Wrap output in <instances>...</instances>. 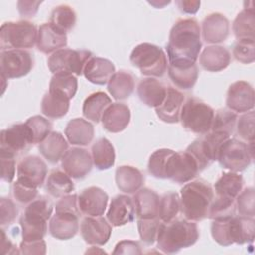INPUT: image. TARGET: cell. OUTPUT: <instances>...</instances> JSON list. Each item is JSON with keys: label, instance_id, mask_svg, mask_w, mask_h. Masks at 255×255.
Masks as SVG:
<instances>
[{"label": "cell", "instance_id": "c3c4849f", "mask_svg": "<svg viewBox=\"0 0 255 255\" xmlns=\"http://www.w3.org/2000/svg\"><path fill=\"white\" fill-rule=\"evenodd\" d=\"M232 55L238 62L242 64H250L255 60V41L244 39L237 40L233 45Z\"/></svg>", "mask_w": 255, "mask_h": 255}, {"label": "cell", "instance_id": "4fadbf2b", "mask_svg": "<svg viewBox=\"0 0 255 255\" xmlns=\"http://www.w3.org/2000/svg\"><path fill=\"white\" fill-rule=\"evenodd\" d=\"M31 144H33L32 136L26 124H16L1 130L0 152L16 156L28 149Z\"/></svg>", "mask_w": 255, "mask_h": 255}, {"label": "cell", "instance_id": "d4e9b609", "mask_svg": "<svg viewBox=\"0 0 255 255\" xmlns=\"http://www.w3.org/2000/svg\"><path fill=\"white\" fill-rule=\"evenodd\" d=\"M230 61V52L219 45L206 47L199 56V64L207 72H220L228 67Z\"/></svg>", "mask_w": 255, "mask_h": 255}, {"label": "cell", "instance_id": "d6986e66", "mask_svg": "<svg viewBox=\"0 0 255 255\" xmlns=\"http://www.w3.org/2000/svg\"><path fill=\"white\" fill-rule=\"evenodd\" d=\"M135 207L133 199L127 194H118L112 198L107 219L113 226H123L134 219Z\"/></svg>", "mask_w": 255, "mask_h": 255}, {"label": "cell", "instance_id": "ac0fdd59", "mask_svg": "<svg viewBox=\"0 0 255 255\" xmlns=\"http://www.w3.org/2000/svg\"><path fill=\"white\" fill-rule=\"evenodd\" d=\"M108 200L107 192L98 186L85 188L78 196L80 211L87 216H102L106 210Z\"/></svg>", "mask_w": 255, "mask_h": 255}, {"label": "cell", "instance_id": "836d02e7", "mask_svg": "<svg viewBox=\"0 0 255 255\" xmlns=\"http://www.w3.org/2000/svg\"><path fill=\"white\" fill-rule=\"evenodd\" d=\"M112 104L111 98L104 92H95L89 95L83 104V115L86 119L99 123L106 109Z\"/></svg>", "mask_w": 255, "mask_h": 255}, {"label": "cell", "instance_id": "3957f363", "mask_svg": "<svg viewBox=\"0 0 255 255\" xmlns=\"http://www.w3.org/2000/svg\"><path fill=\"white\" fill-rule=\"evenodd\" d=\"M199 237L196 223L188 219H173L161 222L156 237L157 248L163 253H176L182 248L193 245Z\"/></svg>", "mask_w": 255, "mask_h": 255}, {"label": "cell", "instance_id": "b9f144b4", "mask_svg": "<svg viewBox=\"0 0 255 255\" xmlns=\"http://www.w3.org/2000/svg\"><path fill=\"white\" fill-rule=\"evenodd\" d=\"M235 213V199L221 195H215V197H213L210 203L207 217L212 220L227 219L233 217Z\"/></svg>", "mask_w": 255, "mask_h": 255}, {"label": "cell", "instance_id": "8fae6325", "mask_svg": "<svg viewBox=\"0 0 255 255\" xmlns=\"http://www.w3.org/2000/svg\"><path fill=\"white\" fill-rule=\"evenodd\" d=\"M228 138L229 136L226 134L209 131L192 141L185 150L195 158L200 171H202L217 160L220 146Z\"/></svg>", "mask_w": 255, "mask_h": 255}, {"label": "cell", "instance_id": "e575fe53", "mask_svg": "<svg viewBox=\"0 0 255 255\" xmlns=\"http://www.w3.org/2000/svg\"><path fill=\"white\" fill-rule=\"evenodd\" d=\"M93 164L99 170H106L115 163V148L111 141L106 137H101L93 143L91 148Z\"/></svg>", "mask_w": 255, "mask_h": 255}, {"label": "cell", "instance_id": "f6af8a7d", "mask_svg": "<svg viewBox=\"0 0 255 255\" xmlns=\"http://www.w3.org/2000/svg\"><path fill=\"white\" fill-rule=\"evenodd\" d=\"M236 122L237 115L235 112L229 109H219L216 114H214L210 131L220 132L230 136L234 131Z\"/></svg>", "mask_w": 255, "mask_h": 255}, {"label": "cell", "instance_id": "11a10c76", "mask_svg": "<svg viewBox=\"0 0 255 255\" xmlns=\"http://www.w3.org/2000/svg\"><path fill=\"white\" fill-rule=\"evenodd\" d=\"M0 159H1L2 180L6 182H12L15 177V170H16L15 156L8 153L0 152Z\"/></svg>", "mask_w": 255, "mask_h": 255}, {"label": "cell", "instance_id": "db71d44e", "mask_svg": "<svg viewBox=\"0 0 255 255\" xmlns=\"http://www.w3.org/2000/svg\"><path fill=\"white\" fill-rule=\"evenodd\" d=\"M55 209L58 213H72L80 216L81 211L78 204V195L67 194L61 197V199L56 203Z\"/></svg>", "mask_w": 255, "mask_h": 255}, {"label": "cell", "instance_id": "2e32d148", "mask_svg": "<svg viewBox=\"0 0 255 255\" xmlns=\"http://www.w3.org/2000/svg\"><path fill=\"white\" fill-rule=\"evenodd\" d=\"M80 231L88 244L104 245L110 239L112 226L103 216H86L81 222Z\"/></svg>", "mask_w": 255, "mask_h": 255}, {"label": "cell", "instance_id": "6f0895ef", "mask_svg": "<svg viewBox=\"0 0 255 255\" xmlns=\"http://www.w3.org/2000/svg\"><path fill=\"white\" fill-rule=\"evenodd\" d=\"M20 253L22 254H45L46 253V242L43 239L34 241H24L20 243Z\"/></svg>", "mask_w": 255, "mask_h": 255}, {"label": "cell", "instance_id": "e0dca14e", "mask_svg": "<svg viewBox=\"0 0 255 255\" xmlns=\"http://www.w3.org/2000/svg\"><path fill=\"white\" fill-rule=\"evenodd\" d=\"M226 106L237 113H246L254 108V90L245 81L232 83L227 91Z\"/></svg>", "mask_w": 255, "mask_h": 255}, {"label": "cell", "instance_id": "9f6ffc18", "mask_svg": "<svg viewBox=\"0 0 255 255\" xmlns=\"http://www.w3.org/2000/svg\"><path fill=\"white\" fill-rule=\"evenodd\" d=\"M42 3V1L20 0L17 2V9L22 18H33L37 14Z\"/></svg>", "mask_w": 255, "mask_h": 255}, {"label": "cell", "instance_id": "7dc6e473", "mask_svg": "<svg viewBox=\"0 0 255 255\" xmlns=\"http://www.w3.org/2000/svg\"><path fill=\"white\" fill-rule=\"evenodd\" d=\"M159 217L138 218L137 228L140 239L147 245H151L156 241L158 230L161 224Z\"/></svg>", "mask_w": 255, "mask_h": 255}, {"label": "cell", "instance_id": "6da1fadb", "mask_svg": "<svg viewBox=\"0 0 255 255\" xmlns=\"http://www.w3.org/2000/svg\"><path fill=\"white\" fill-rule=\"evenodd\" d=\"M202 47L200 27L194 18L180 19L172 26L166 44L169 65L189 67L195 64Z\"/></svg>", "mask_w": 255, "mask_h": 255}, {"label": "cell", "instance_id": "bcb514c9", "mask_svg": "<svg viewBox=\"0 0 255 255\" xmlns=\"http://www.w3.org/2000/svg\"><path fill=\"white\" fill-rule=\"evenodd\" d=\"M25 124L30 129L33 144L42 142L49 135L53 128L52 123L42 116H33Z\"/></svg>", "mask_w": 255, "mask_h": 255}, {"label": "cell", "instance_id": "ffe728a7", "mask_svg": "<svg viewBox=\"0 0 255 255\" xmlns=\"http://www.w3.org/2000/svg\"><path fill=\"white\" fill-rule=\"evenodd\" d=\"M229 35V21L221 13H211L202 22V37L208 44L224 42Z\"/></svg>", "mask_w": 255, "mask_h": 255}, {"label": "cell", "instance_id": "f546056e", "mask_svg": "<svg viewBox=\"0 0 255 255\" xmlns=\"http://www.w3.org/2000/svg\"><path fill=\"white\" fill-rule=\"evenodd\" d=\"M116 184L118 188L128 194L135 193L144 183L142 172L131 165H122L116 169Z\"/></svg>", "mask_w": 255, "mask_h": 255}, {"label": "cell", "instance_id": "7a4b0ae2", "mask_svg": "<svg viewBox=\"0 0 255 255\" xmlns=\"http://www.w3.org/2000/svg\"><path fill=\"white\" fill-rule=\"evenodd\" d=\"M147 168L153 177L170 179L176 183H186L200 172L195 158L189 152H175L167 148L155 150L149 156Z\"/></svg>", "mask_w": 255, "mask_h": 255}, {"label": "cell", "instance_id": "5b68a950", "mask_svg": "<svg viewBox=\"0 0 255 255\" xmlns=\"http://www.w3.org/2000/svg\"><path fill=\"white\" fill-rule=\"evenodd\" d=\"M213 197V189L206 180L190 181L180 189V210L186 219L200 221L207 217Z\"/></svg>", "mask_w": 255, "mask_h": 255}, {"label": "cell", "instance_id": "52a82bcc", "mask_svg": "<svg viewBox=\"0 0 255 255\" xmlns=\"http://www.w3.org/2000/svg\"><path fill=\"white\" fill-rule=\"evenodd\" d=\"M214 114L209 105L191 97L183 103L179 121L185 129L196 134H205L211 129Z\"/></svg>", "mask_w": 255, "mask_h": 255}, {"label": "cell", "instance_id": "681fc988", "mask_svg": "<svg viewBox=\"0 0 255 255\" xmlns=\"http://www.w3.org/2000/svg\"><path fill=\"white\" fill-rule=\"evenodd\" d=\"M255 191L253 187H247L243 191L241 190L235 199L236 209L239 215L254 217L255 207H254Z\"/></svg>", "mask_w": 255, "mask_h": 255}, {"label": "cell", "instance_id": "f907efd6", "mask_svg": "<svg viewBox=\"0 0 255 255\" xmlns=\"http://www.w3.org/2000/svg\"><path fill=\"white\" fill-rule=\"evenodd\" d=\"M254 111H248L237 119L236 129L240 138L247 142L254 141Z\"/></svg>", "mask_w": 255, "mask_h": 255}, {"label": "cell", "instance_id": "60d3db41", "mask_svg": "<svg viewBox=\"0 0 255 255\" xmlns=\"http://www.w3.org/2000/svg\"><path fill=\"white\" fill-rule=\"evenodd\" d=\"M168 76L171 82L179 89L190 90L195 85L198 78V68L196 64L189 67H174L168 65Z\"/></svg>", "mask_w": 255, "mask_h": 255}, {"label": "cell", "instance_id": "9a60e30c", "mask_svg": "<svg viewBox=\"0 0 255 255\" xmlns=\"http://www.w3.org/2000/svg\"><path fill=\"white\" fill-rule=\"evenodd\" d=\"M47 173V164L37 155L24 157L17 166V180L36 188L43 185Z\"/></svg>", "mask_w": 255, "mask_h": 255}, {"label": "cell", "instance_id": "1f68e13d", "mask_svg": "<svg viewBox=\"0 0 255 255\" xmlns=\"http://www.w3.org/2000/svg\"><path fill=\"white\" fill-rule=\"evenodd\" d=\"M47 219L44 217L24 211L20 217L22 228V238L24 241H34L43 239L47 233Z\"/></svg>", "mask_w": 255, "mask_h": 255}, {"label": "cell", "instance_id": "f5cc1de1", "mask_svg": "<svg viewBox=\"0 0 255 255\" xmlns=\"http://www.w3.org/2000/svg\"><path fill=\"white\" fill-rule=\"evenodd\" d=\"M18 215V208L15 203L7 197L0 198V223L1 226L11 224Z\"/></svg>", "mask_w": 255, "mask_h": 255}, {"label": "cell", "instance_id": "cb8c5ba5", "mask_svg": "<svg viewBox=\"0 0 255 255\" xmlns=\"http://www.w3.org/2000/svg\"><path fill=\"white\" fill-rule=\"evenodd\" d=\"M67 44V34L60 33L50 23H44L39 27L36 46L40 52L53 54L60 49H64Z\"/></svg>", "mask_w": 255, "mask_h": 255}, {"label": "cell", "instance_id": "680465c9", "mask_svg": "<svg viewBox=\"0 0 255 255\" xmlns=\"http://www.w3.org/2000/svg\"><path fill=\"white\" fill-rule=\"evenodd\" d=\"M142 250L137 241L122 240L117 243L113 254H141Z\"/></svg>", "mask_w": 255, "mask_h": 255}, {"label": "cell", "instance_id": "816d5d0a", "mask_svg": "<svg viewBox=\"0 0 255 255\" xmlns=\"http://www.w3.org/2000/svg\"><path fill=\"white\" fill-rule=\"evenodd\" d=\"M13 196L21 204H27L33 201L38 195V188L24 184L18 180L13 183L12 186Z\"/></svg>", "mask_w": 255, "mask_h": 255}, {"label": "cell", "instance_id": "6125c7cd", "mask_svg": "<svg viewBox=\"0 0 255 255\" xmlns=\"http://www.w3.org/2000/svg\"><path fill=\"white\" fill-rule=\"evenodd\" d=\"M148 3L151 4L152 6H154L155 8H162L163 6L169 4L170 1H163V2H158V1H151V2H150V1H149Z\"/></svg>", "mask_w": 255, "mask_h": 255}, {"label": "cell", "instance_id": "8992f818", "mask_svg": "<svg viewBox=\"0 0 255 255\" xmlns=\"http://www.w3.org/2000/svg\"><path fill=\"white\" fill-rule=\"evenodd\" d=\"M38 37L37 26L29 21L5 22L0 28V49L25 50L32 48Z\"/></svg>", "mask_w": 255, "mask_h": 255}, {"label": "cell", "instance_id": "7402d4cb", "mask_svg": "<svg viewBox=\"0 0 255 255\" xmlns=\"http://www.w3.org/2000/svg\"><path fill=\"white\" fill-rule=\"evenodd\" d=\"M79 217L72 213L55 212L49 222L50 234L59 240L73 238L79 231Z\"/></svg>", "mask_w": 255, "mask_h": 255}, {"label": "cell", "instance_id": "74e56055", "mask_svg": "<svg viewBox=\"0 0 255 255\" xmlns=\"http://www.w3.org/2000/svg\"><path fill=\"white\" fill-rule=\"evenodd\" d=\"M71 178L65 171L53 169L46 180V190L53 197H63L70 194L74 190V182Z\"/></svg>", "mask_w": 255, "mask_h": 255}, {"label": "cell", "instance_id": "d6a6232c", "mask_svg": "<svg viewBox=\"0 0 255 255\" xmlns=\"http://www.w3.org/2000/svg\"><path fill=\"white\" fill-rule=\"evenodd\" d=\"M135 81L131 73L127 71L116 72L108 82V91L116 100H126L134 91Z\"/></svg>", "mask_w": 255, "mask_h": 255}, {"label": "cell", "instance_id": "d590c367", "mask_svg": "<svg viewBox=\"0 0 255 255\" xmlns=\"http://www.w3.org/2000/svg\"><path fill=\"white\" fill-rule=\"evenodd\" d=\"M70 108V100L66 97L49 91L42 99L41 111L50 119H60L64 117Z\"/></svg>", "mask_w": 255, "mask_h": 255}, {"label": "cell", "instance_id": "603a6c76", "mask_svg": "<svg viewBox=\"0 0 255 255\" xmlns=\"http://www.w3.org/2000/svg\"><path fill=\"white\" fill-rule=\"evenodd\" d=\"M183 103L184 95L172 87H167L166 96L162 104L155 108L156 115L164 123L175 124L179 122Z\"/></svg>", "mask_w": 255, "mask_h": 255}, {"label": "cell", "instance_id": "30bf717a", "mask_svg": "<svg viewBox=\"0 0 255 255\" xmlns=\"http://www.w3.org/2000/svg\"><path fill=\"white\" fill-rule=\"evenodd\" d=\"M93 57L88 50L60 49L54 52L47 61L49 70L54 74H70L81 76L87 62Z\"/></svg>", "mask_w": 255, "mask_h": 255}, {"label": "cell", "instance_id": "4316f807", "mask_svg": "<svg viewBox=\"0 0 255 255\" xmlns=\"http://www.w3.org/2000/svg\"><path fill=\"white\" fill-rule=\"evenodd\" d=\"M166 91L167 88L152 77L142 79L137 86L139 100L150 108H157L162 104L166 96Z\"/></svg>", "mask_w": 255, "mask_h": 255}, {"label": "cell", "instance_id": "f35d334b", "mask_svg": "<svg viewBox=\"0 0 255 255\" xmlns=\"http://www.w3.org/2000/svg\"><path fill=\"white\" fill-rule=\"evenodd\" d=\"M232 31L237 40H254L255 16L253 7L244 8L234 19Z\"/></svg>", "mask_w": 255, "mask_h": 255}, {"label": "cell", "instance_id": "4dcf8cb0", "mask_svg": "<svg viewBox=\"0 0 255 255\" xmlns=\"http://www.w3.org/2000/svg\"><path fill=\"white\" fill-rule=\"evenodd\" d=\"M39 151L42 156L51 163H57L68 150V141L59 131H51L49 135L39 143Z\"/></svg>", "mask_w": 255, "mask_h": 255}, {"label": "cell", "instance_id": "9c48e42d", "mask_svg": "<svg viewBox=\"0 0 255 255\" xmlns=\"http://www.w3.org/2000/svg\"><path fill=\"white\" fill-rule=\"evenodd\" d=\"M253 142L245 143L236 138H228L220 146L217 160L229 171L239 172L246 169L253 159Z\"/></svg>", "mask_w": 255, "mask_h": 255}, {"label": "cell", "instance_id": "5bb4252c", "mask_svg": "<svg viewBox=\"0 0 255 255\" xmlns=\"http://www.w3.org/2000/svg\"><path fill=\"white\" fill-rule=\"evenodd\" d=\"M61 165L69 176L75 179H82L92 170V155L86 148L72 147L62 157Z\"/></svg>", "mask_w": 255, "mask_h": 255}, {"label": "cell", "instance_id": "7c38bea8", "mask_svg": "<svg viewBox=\"0 0 255 255\" xmlns=\"http://www.w3.org/2000/svg\"><path fill=\"white\" fill-rule=\"evenodd\" d=\"M33 66V56L26 50L1 51V76H4L7 79H17L24 77L31 72Z\"/></svg>", "mask_w": 255, "mask_h": 255}, {"label": "cell", "instance_id": "277c9868", "mask_svg": "<svg viewBox=\"0 0 255 255\" xmlns=\"http://www.w3.org/2000/svg\"><path fill=\"white\" fill-rule=\"evenodd\" d=\"M210 230L214 241L221 246L251 243L255 237V220L250 216L234 215L227 219L213 220Z\"/></svg>", "mask_w": 255, "mask_h": 255}, {"label": "cell", "instance_id": "f1b7e54d", "mask_svg": "<svg viewBox=\"0 0 255 255\" xmlns=\"http://www.w3.org/2000/svg\"><path fill=\"white\" fill-rule=\"evenodd\" d=\"M132 199L137 218L158 217L159 196L154 190L146 187L140 188L134 193Z\"/></svg>", "mask_w": 255, "mask_h": 255}, {"label": "cell", "instance_id": "8d00e7d4", "mask_svg": "<svg viewBox=\"0 0 255 255\" xmlns=\"http://www.w3.org/2000/svg\"><path fill=\"white\" fill-rule=\"evenodd\" d=\"M243 177L233 171L223 172L214 184L216 195H221L236 199L243 187Z\"/></svg>", "mask_w": 255, "mask_h": 255}, {"label": "cell", "instance_id": "ee69618b", "mask_svg": "<svg viewBox=\"0 0 255 255\" xmlns=\"http://www.w3.org/2000/svg\"><path fill=\"white\" fill-rule=\"evenodd\" d=\"M78 90V81L74 75L56 74L52 77L49 85V91L58 93L67 99L74 98Z\"/></svg>", "mask_w": 255, "mask_h": 255}, {"label": "cell", "instance_id": "ba28073f", "mask_svg": "<svg viewBox=\"0 0 255 255\" xmlns=\"http://www.w3.org/2000/svg\"><path fill=\"white\" fill-rule=\"evenodd\" d=\"M129 59L144 76L162 77L167 70V59L163 50L150 43L135 46Z\"/></svg>", "mask_w": 255, "mask_h": 255}, {"label": "cell", "instance_id": "484cf974", "mask_svg": "<svg viewBox=\"0 0 255 255\" xmlns=\"http://www.w3.org/2000/svg\"><path fill=\"white\" fill-rule=\"evenodd\" d=\"M115 73V65L110 60L94 56L87 62L83 71L85 78L96 85L107 84Z\"/></svg>", "mask_w": 255, "mask_h": 255}, {"label": "cell", "instance_id": "7bdbcfd3", "mask_svg": "<svg viewBox=\"0 0 255 255\" xmlns=\"http://www.w3.org/2000/svg\"><path fill=\"white\" fill-rule=\"evenodd\" d=\"M180 211V197L174 191H167L159 197L158 217L162 222H170L175 219Z\"/></svg>", "mask_w": 255, "mask_h": 255}, {"label": "cell", "instance_id": "83f0119b", "mask_svg": "<svg viewBox=\"0 0 255 255\" xmlns=\"http://www.w3.org/2000/svg\"><path fill=\"white\" fill-rule=\"evenodd\" d=\"M95 134L93 125L82 118L71 120L65 128V135L68 141L73 145H89Z\"/></svg>", "mask_w": 255, "mask_h": 255}, {"label": "cell", "instance_id": "94428289", "mask_svg": "<svg viewBox=\"0 0 255 255\" xmlns=\"http://www.w3.org/2000/svg\"><path fill=\"white\" fill-rule=\"evenodd\" d=\"M17 246L8 238L3 227L1 228V254H19Z\"/></svg>", "mask_w": 255, "mask_h": 255}, {"label": "cell", "instance_id": "91938a15", "mask_svg": "<svg viewBox=\"0 0 255 255\" xmlns=\"http://www.w3.org/2000/svg\"><path fill=\"white\" fill-rule=\"evenodd\" d=\"M175 4L178 10L184 14H195L200 7V1H191V0H178L175 1Z\"/></svg>", "mask_w": 255, "mask_h": 255}, {"label": "cell", "instance_id": "44dd1931", "mask_svg": "<svg viewBox=\"0 0 255 255\" xmlns=\"http://www.w3.org/2000/svg\"><path fill=\"white\" fill-rule=\"evenodd\" d=\"M106 130L112 133L123 131L130 121V110L124 103H112L101 119Z\"/></svg>", "mask_w": 255, "mask_h": 255}, {"label": "cell", "instance_id": "ab89813d", "mask_svg": "<svg viewBox=\"0 0 255 255\" xmlns=\"http://www.w3.org/2000/svg\"><path fill=\"white\" fill-rule=\"evenodd\" d=\"M76 21L77 15L72 7L68 5H59L53 9L49 23L60 33L67 34L74 29Z\"/></svg>", "mask_w": 255, "mask_h": 255}]
</instances>
